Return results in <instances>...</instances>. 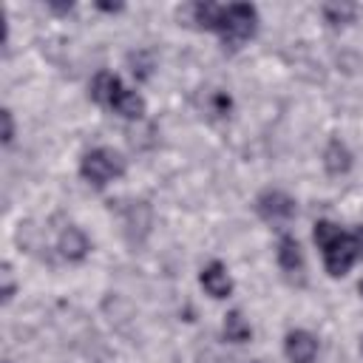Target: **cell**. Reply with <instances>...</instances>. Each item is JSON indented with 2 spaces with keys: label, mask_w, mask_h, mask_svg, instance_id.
Listing matches in <instances>:
<instances>
[{
  "label": "cell",
  "mask_w": 363,
  "mask_h": 363,
  "mask_svg": "<svg viewBox=\"0 0 363 363\" xmlns=\"http://www.w3.org/2000/svg\"><path fill=\"white\" fill-rule=\"evenodd\" d=\"M79 173L94 187H105L111 179H116V176L125 173V159L116 150H111V147H94V150H88L82 156Z\"/></svg>",
  "instance_id": "cell-3"
},
{
  "label": "cell",
  "mask_w": 363,
  "mask_h": 363,
  "mask_svg": "<svg viewBox=\"0 0 363 363\" xmlns=\"http://www.w3.org/2000/svg\"><path fill=\"white\" fill-rule=\"evenodd\" d=\"M258 28V11L250 3H233V6H221L218 14V26L216 31L221 34V43L230 48H238L241 43H247Z\"/></svg>",
  "instance_id": "cell-1"
},
{
  "label": "cell",
  "mask_w": 363,
  "mask_h": 363,
  "mask_svg": "<svg viewBox=\"0 0 363 363\" xmlns=\"http://www.w3.org/2000/svg\"><path fill=\"white\" fill-rule=\"evenodd\" d=\"M250 335H252V329H250V323L244 320L241 312H230V315L224 318V337H227V340L244 343V340H250Z\"/></svg>",
  "instance_id": "cell-12"
},
{
  "label": "cell",
  "mask_w": 363,
  "mask_h": 363,
  "mask_svg": "<svg viewBox=\"0 0 363 363\" xmlns=\"http://www.w3.org/2000/svg\"><path fill=\"white\" fill-rule=\"evenodd\" d=\"M278 264H281V269L289 278H295V275L301 278V272H303V252H301V247H298V241L292 235H284L278 241Z\"/></svg>",
  "instance_id": "cell-8"
},
{
  "label": "cell",
  "mask_w": 363,
  "mask_h": 363,
  "mask_svg": "<svg viewBox=\"0 0 363 363\" xmlns=\"http://www.w3.org/2000/svg\"><path fill=\"white\" fill-rule=\"evenodd\" d=\"M360 349H363V343H360Z\"/></svg>",
  "instance_id": "cell-18"
},
{
  "label": "cell",
  "mask_w": 363,
  "mask_h": 363,
  "mask_svg": "<svg viewBox=\"0 0 363 363\" xmlns=\"http://www.w3.org/2000/svg\"><path fill=\"white\" fill-rule=\"evenodd\" d=\"M199 278H201V286L207 289V295H213V298H227L233 292V281H230L224 264H218V261H210Z\"/></svg>",
  "instance_id": "cell-6"
},
{
  "label": "cell",
  "mask_w": 363,
  "mask_h": 363,
  "mask_svg": "<svg viewBox=\"0 0 363 363\" xmlns=\"http://www.w3.org/2000/svg\"><path fill=\"white\" fill-rule=\"evenodd\" d=\"M312 235H315V244L323 250L326 244H332V241L340 235V227H337V224H332V221H318Z\"/></svg>",
  "instance_id": "cell-15"
},
{
  "label": "cell",
  "mask_w": 363,
  "mask_h": 363,
  "mask_svg": "<svg viewBox=\"0 0 363 363\" xmlns=\"http://www.w3.org/2000/svg\"><path fill=\"white\" fill-rule=\"evenodd\" d=\"M255 210L264 221H272V224H281V221H289L295 216V201L292 196H286L284 190H264L258 199H255Z\"/></svg>",
  "instance_id": "cell-4"
},
{
  "label": "cell",
  "mask_w": 363,
  "mask_h": 363,
  "mask_svg": "<svg viewBox=\"0 0 363 363\" xmlns=\"http://www.w3.org/2000/svg\"><path fill=\"white\" fill-rule=\"evenodd\" d=\"M363 258V227H357L354 233H343L323 247V264H326V272L332 278H340L349 272V267L354 261Z\"/></svg>",
  "instance_id": "cell-2"
},
{
  "label": "cell",
  "mask_w": 363,
  "mask_h": 363,
  "mask_svg": "<svg viewBox=\"0 0 363 363\" xmlns=\"http://www.w3.org/2000/svg\"><path fill=\"white\" fill-rule=\"evenodd\" d=\"M0 119H3V142L9 145L14 139V122H11V111H0Z\"/></svg>",
  "instance_id": "cell-16"
},
{
  "label": "cell",
  "mask_w": 363,
  "mask_h": 363,
  "mask_svg": "<svg viewBox=\"0 0 363 363\" xmlns=\"http://www.w3.org/2000/svg\"><path fill=\"white\" fill-rule=\"evenodd\" d=\"M218 14H221V6H216V3H196L193 6V23L201 26V28H213L216 31Z\"/></svg>",
  "instance_id": "cell-14"
},
{
  "label": "cell",
  "mask_w": 363,
  "mask_h": 363,
  "mask_svg": "<svg viewBox=\"0 0 363 363\" xmlns=\"http://www.w3.org/2000/svg\"><path fill=\"white\" fill-rule=\"evenodd\" d=\"M323 164H326V170H329L332 176L346 173V170L352 167V153H349V147H346L340 139H332V142L326 145V150H323Z\"/></svg>",
  "instance_id": "cell-10"
},
{
  "label": "cell",
  "mask_w": 363,
  "mask_h": 363,
  "mask_svg": "<svg viewBox=\"0 0 363 363\" xmlns=\"http://www.w3.org/2000/svg\"><path fill=\"white\" fill-rule=\"evenodd\" d=\"M88 250H91L88 235H85L79 227H68V230H62V235H60V252H62L68 261H79V258H85Z\"/></svg>",
  "instance_id": "cell-9"
},
{
  "label": "cell",
  "mask_w": 363,
  "mask_h": 363,
  "mask_svg": "<svg viewBox=\"0 0 363 363\" xmlns=\"http://www.w3.org/2000/svg\"><path fill=\"white\" fill-rule=\"evenodd\" d=\"M122 88H125V85H122V79H119L116 74L102 71V74H96L94 82H91V99L99 102V105H105V108H111Z\"/></svg>",
  "instance_id": "cell-7"
},
{
  "label": "cell",
  "mask_w": 363,
  "mask_h": 363,
  "mask_svg": "<svg viewBox=\"0 0 363 363\" xmlns=\"http://www.w3.org/2000/svg\"><path fill=\"white\" fill-rule=\"evenodd\" d=\"M284 352L292 363H312L315 354H318V340H315V335H309L303 329H295V332L286 335Z\"/></svg>",
  "instance_id": "cell-5"
},
{
  "label": "cell",
  "mask_w": 363,
  "mask_h": 363,
  "mask_svg": "<svg viewBox=\"0 0 363 363\" xmlns=\"http://www.w3.org/2000/svg\"><path fill=\"white\" fill-rule=\"evenodd\" d=\"M354 11H357L354 3H326L323 6V17H326L329 26H346V23H352Z\"/></svg>",
  "instance_id": "cell-13"
},
{
  "label": "cell",
  "mask_w": 363,
  "mask_h": 363,
  "mask_svg": "<svg viewBox=\"0 0 363 363\" xmlns=\"http://www.w3.org/2000/svg\"><path fill=\"white\" fill-rule=\"evenodd\" d=\"M111 111L122 113L125 119H139V116L145 113V99H142L136 91H128V88H122V91H119V96L113 99Z\"/></svg>",
  "instance_id": "cell-11"
},
{
  "label": "cell",
  "mask_w": 363,
  "mask_h": 363,
  "mask_svg": "<svg viewBox=\"0 0 363 363\" xmlns=\"http://www.w3.org/2000/svg\"><path fill=\"white\" fill-rule=\"evenodd\" d=\"M357 289H360V295H363V281H360V284H357Z\"/></svg>",
  "instance_id": "cell-17"
}]
</instances>
